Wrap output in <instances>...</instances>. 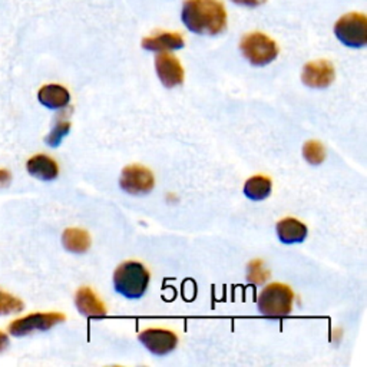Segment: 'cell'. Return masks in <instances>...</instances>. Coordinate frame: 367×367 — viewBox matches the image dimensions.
<instances>
[{
	"label": "cell",
	"instance_id": "cell-13",
	"mask_svg": "<svg viewBox=\"0 0 367 367\" xmlns=\"http://www.w3.org/2000/svg\"><path fill=\"white\" fill-rule=\"evenodd\" d=\"M276 230L280 241L284 244L303 243L307 237V227L295 218L281 219Z\"/></svg>",
	"mask_w": 367,
	"mask_h": 367
},
{
	"label": "cell",
	"instance_id": "cell-5",
	"mask_svg": "<svg viewBox=\"0 0 367 367\" xmlns=\"http://www.w3.org/2000/svg\"><path fill=\"white\" fill-rule=\"evenodd\" d=\"M335 33L343 45L363 48L367 44V19L363 13H347L337 20Z\"/></svg>",
	"mask_w": 367,
	"mask_h": 367
},
{
	"label": "cell",
	"instance_id": "cell-19",
	"mask_svg": "<svg viewBox=\"0 0 367 367\" xmlns=\"http://www.w3.org/2000/svg\"><path fill=\"white\" fill-rule=\"evenodd\" d=\"M25 309V304L18 297L0 290V316H8L12 313H19Z\"/></svg>",
	"mask_w": 367,
	"mask_h": 367
},
{
	"label": "cell",
	"instance_id": "cell-18",
	"mask_svg": "<svg viewBox=\"0 0 367 367\" xmlns=\"http://www.w3.org/2000/svg\"><path fill=\"white\" fill-rule=\"evenodd\" d=\"M303 157L311 165H320L326 158L324 146L317 141H309L303 146Z\"/></svg>",
	"mask_w": 367,
	"mask_h": 367
},
{
	"label": "cell",
	"instance_id": "cell-17",
	"mask_svg": "<svg viewBox=\"0 0 367 367\" xmlns=\"http://www.w3.org/2000/svg\"><path fill=\"white\" fill-rule=\"evenodd\" d=\"M244 194L252 201L266 200L271 194V181L267 176L255 175L245 182Z\"/></svg>",
	"mask_w": 367,
	"mask_h": 367
},
{
	"label": "cell",
	"instance_id": "cell-8",
	"mask_svg": "<svg viewBox=\"0 0 367 367\" xmlns=\"http://www.w3.org/2000/svg\"><path fill=\"white\" fill-rule=\"evenodd\" d=\"M139 342L145 346V349H148L151 353L157 356H164L171 353L178 345L176 336L165 328L143 330V332L139 335Z\"/></svg>",
	"mask_w": 367,
	"mask_h": 367
},
{
	"label": "cell",
	"instance_id": "cell-15",
	"mask_svg": "<svg viewBox=\"0 0 367 367\" xmlns=\"http://www.w3.org/2000/svg\"><path fill=\"white\" fill-rule=\"evenodd\" d=\"M38 99L44 106L49 109H60L69 103L70 95L67 89L60 85H45L44 88H41Z\"/></svg>",
	"mask_w": 367,
	"mask_h": 367
},
{
	"label": "cell",
	"instance_id": "cell-20",
	"mask_svg": "<svg viewBox=\"0 0 367 367\" xmlns=\"http://www.w3.org/2000/svg\"><path fill=\"white\" fill-rule=\"evenodd\" d=\"M70 131V124L69 122H58L56 127L52 129V132L46 136V143L49 146H52V148H56V146L60 145L62 139L69 134Z\"/></svg>",
	"mask_w": 367,
	"mask_h": 367
},
{
	"label": "cell",
	"instance_id": "cell-7",
	"mask_svg": "<svg viewBox=\"0 0 367 367\" xmlns=\"http://www.w3.org/2000/svg\"><path fill=\"white\" fill-rule=\"evenodd\" d=\"M120 184L125 193L132 195H142L153 191L155 181L150 169L141 165H131L124 168Z\"/></svg>",
	"mask_w": 367,
	"mask_h": 367
},
{
	"label": "cell",
	"instance_id": "cell-9",
	"mask_svg": "<svg viewBox=\"0 0 367 367\" xmlns=\"http://www.w3.org/2000/svg\"><path fill=\"white\" fill-rule=\"evenodd\" d=\"M302 81L306 86L314 89H323L333 84L335 66L328 60H314L304 66Z\"/></svg>",
	"mask_w": 367,
	"mask_h": 367
},
{
	"label": "cell",
	"instance_id": "cell-14",
	"mask_svg": "<svg viewBox=\"0 0 367 367\" xmlns=\"http://www.w3.org/2000/svg\"><path fill=\"white\" fill-rule=\"evenodd\" d=\"M26 169L32 176L42 181H53L55 178H58L59 174L56 162L46 155L32 157L26 164Z\"/></svg>",
	"mask_w": 367,
	"mask_h": 367
},
{
	"label": "cell",
	"instance_id": "cell-1",
	"mask_svg": "<svg viewBox=\"0 0 367 367\" xmlns=\"http://www.w3.org/2000/svg\"><path fill=\"white\" fill-rule=\"evenodd\" d=\"M181 19L188 30L197 34L215 36L227 26V12L219 0H186Z\"/></svg>",
	"mask_w": 367,
	"mask_h": 367
},
{
	"label": "cell",
	"instance_id": "cell-16",
	"mask_svg": "<svg viewBox=\"0 0 367 367\" xmlns=\"http://www.w3.org/2000/svg\"><path fill=\"white\" fill-rule=\"evenodd\" d=\"M63 247L70 252H85L91 247V237L85 230L67 228L62 236Z\"/></svg>",
	"mask_w": 367,
	"mask_h": 367
},
{
	"label": "cell",
	"instance_id": "cell-3",
	"mask_svg": "<svg viewBox=\"0 0 367 367\" xmlns=\"http://www.w3.org/2000/svg\"><path fill=\"white\" fill-rule=\"evenodd\" d=\"M292 299L295 296H292L290 287L284 284H270L260 292L257 307L264 317H285L291 313Z\"/></svg>",
	"mask_w": 367,
	"mask_h": 367
},
{
	"label": "cell",
	"instance_id": "cell-22",
	"mask_svg": "<svg viewBox=\"0 0 367 367\" xmlns=\"http://www.w3.org/2000/svg\"><path fill=\"white\" fill-rule=\"evenodd\" d=\"M11 181H12L11 172L6 171V169H0V188L9 186Z\"/></svg>",
	"mask_w": 367,
	"mask_h": 367
},
{
	"label": "cell",
	"instance_id": "cell-23",
	"mask_svg": "<svg viewBox=\"0 0 367 367\" xmlns=\"http://www.w3.org/2000/svg\"><path fill=\"white\" fill-rule=\"evenodd\" d=\"M8 345H9V339H8V336H6L5 333L0 332V353L6 350Z\"/></svg>",
	"mask_w": 367,
	"mask_h": 367
},
{
	"label": "cell",
	"instance_id": "cell-12",
	"mask_svg": "<svg viewBox=\"0 0 367 367\" xmlns=\"http://www.w3.org/2000/svg\"><path fill=\"white\" fill-rule=\"evenodd\" d=\"M75 303H77V307H78L79 313H82L86 317L101 318V317H103L106 314L105 306L95 296V292L91 288H88V287H82L81 290H78L77 297H75Z\"/></svg>",
	"mask_w": 367,
	"mask_h": 367
},
{
	"label": "cell",
	"instance_id": "cell-2",
	"mask_svg": "<svg viewBox=\"0 0 367 367\" xmlns=\"http://www.w3.org/2000/svg\"><path fill=\"white\" fill-rule=\"evenodd\" d=\"M148 285L150 273L141 263L127 262L114 273V288L127 299H141Z\"/></svg>",
	"mask_w": 367,
	"mask_h": 367
},
{
	"label": "cell",
	"instance_id": "cell-11",
	"mask_svg": "<svg viewBox=\"0 0 367 367\" xmlns=\"http://www.w3.org/2000/svg\"><path fill=\"white\" fill-rule=\"evenodd\" d=\"M184 39L179 33L162 32L142 39V48L150 52H168L184 48Z\"/></svg>",
	"mask_w": 367,
	"mask_h": 367
},
{
	"label": "cell",
	"instance_id": "cell-6",
	"mask_svg": "<svg viewBox=\"0 0 367 367\" xmlns=\"http://www.w3.org/2000/svg\"><path fill=\"white\" fill-rule=\"evenodd\" d=\"M62 321H65V316L59 313H34L13 321L9 327V332L13 336L22 337L33 332H46Z\"/></svg>",
	"mask_w": 367,
	"mask_h": 367
},
{
	"label": "cell",
	"instance_id": "cell-10",
	"mask_svg": "<svg viewBox=\"0 0 367 367\" xmlns=\"http://www.w3.org/2000/svg\"><path fill=\"white\" fill-rule=\"evenodd\" d=\"M155 69L160 81L167 88H175L184 82V69L174 55L160 52L155 58Z\"/></svg>",
	"mask_w": 367,
	"mask_h": 367
},
{
	"label": "cell",
	"instance_id": "cell-4",
	"mask_svg": "<svg viewBox=\"0 0 367 367\" xmlns=\"http://www.w3.org/2000/svg\"><path fill=\"white\" fill-rule=\"evenodd\" d=\"M240 49L245 59L254 66H266L278 55L277 44L260 32L245 34L240 44Z\"/></svg>",
	"mask_w": 367,
	"mask_h": 367
},
{
	"label": "cell",
	"instance_id": "cell-21",
	"mask_svg": "<svg viewBox=\"0 0 367 367\" xmlns=\"http://www.w3.org/2000/svg\"><path fill=\"white\" fill-rule=\"evenodd\" d=\"M233 4L240 5V6H247V8H257L263 4H266V0H231Z\"/></svg>",
	"mask_w": 367,
	"mask_h": 367
}]
</instances>
